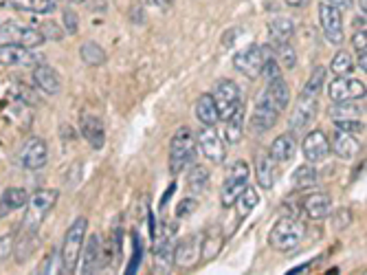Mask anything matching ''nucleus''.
I'll return each instance as SVG.
<instances>
[{
  "label": "nucleus",
  "instance_id": "bb28decb",
  "mask_svg": "<svg viewBox=\"0 0 367 275\" xmlns=\"http://www.w3.org/2000/svg\"><path fill=\"white\" fill-rule=\"evenodd\" d=\"M7 7L31 14H53L58 9V0H5Z\"/></svg>",
  "mask_w": 367,
  "mask_h": 275
},
{
  "label": "nucleus",
  "instance_id": "412c9836",
  "mask_svg": "<svg viewBox=\"0 0 367 275\" xmlns=\"http://www.w3.org/2000/svg\"><path fill=\"white\" fill-rule=\"evenodd\" d=\"M330 152H335L339 159L350 161V159H354L361 152V143H359L357 137L350 135V132L337 130L335 139H332V143H330Z\"/></svg>",
  "mask_w": 367,
  "mask_h": 275
},
{
  "label": "nucleus",
  "instance_id": "3c124183",
  "mask_svg": "<svg viewBox=\"0 0 367 275\" xmlns=\"http://www.w3.org/2000/svg\"><path fill=\"white\" fill-rule=\"evenodd\" d=\"M310 3V0H286L288 7H306Z\"/></svg>",
  "mask_w": 367,
  "mask_h": 275
},
{
  "label": "nucleus",
  "instance_id": "9d476101",
  "mask_svg": "<svg viewBox=\"0 0 367 275\" xmlns=\"http://www.w3.org/2000/svg\"><path fill=\"white\" fill-rule=\"evenodd\" d=\"M319 22L321 29H324V36L328 38L330 44H343L346 36H343V16L341 9H337L335 5L330 3H321L319 5Z\"/></svg>",
  "mask_w": 367,
  "mask_h": 275
},
{
  "label": "nucleus",
  "instance_id": "4be33fe9",
  "mask_svg": "<svg viewBox=\"0 0 367 275\" xmlns=\"http://www.w3.org/2000/svg\"><path fill=\"white\" fill-rule=\"evenodd\" d=\"M297 152V141H295V132H284V135L277 137L273 143H271V159L275 163H286L295 157Z\"/></svg>",
  "mask_w": 367,
  "mask_h": 275
},
{
  "label": "nucleus",
  "instance_id": "f3484780",
  "mask_svg": "<svg viewBox=\"0 0 367 275\" xmlns=\"http://www.w3.org/2000/svg\"><path fill=\"white\" fill-rule=\"evenodd\" d=\"M277 119H280V110L273 108L260 95V99L255 102L253 117H251V132H253V135H264V132H269L277 124Z\"/></svg>",
  "mask_w": 367,
  "mask_h": 275
},
{
  "label": "nucleus",
  "instance_id": "20e7f679",
  "mask_svg": "<svg viewBox=\"0 0 367 275\" xmlns=\"http://www.w3.org/2000/svg\"><path fill=\"white\" fill-rule=\"evenodd\" d=\"M194 154H196V137L187 126H183L176 130V135L172 137L170 143V172L181 174L194 161Z\"/></svg>",
  "mask_w": 367,
  "mask_h": 275
},
{
  "label": "nucleus",
  "instance_id": "ddd939ff",
  "mask_svg": "<svg viewBox=\"0 0 367 275\" xmlns=\"http://www.w3.org/2000/svg\"><path fill=\"white\" fill-rule=\"evenodd\" d=\"M18 161L25 170H42L49 161V148L47 141H42L40 137H31L25 146L18 152Z\"/></svg>",
  "mask_w": 367,
  "mask_h": 275
},
{
  "label": "nucleus",
  "instance_id": "473e14b6",
  "mask_svg": "<svg viewBox=\"0 0 367 275\" xmlns=\"http://www.w3.org/2000/svg\"><path fill=\"white\" fill-rule=\"evenodd\" d=\"M80 55H82V60L88 64V66H102L106 64V51L99 47L97 42L93 40H86L82 47H80Z\"/></svg>",
  "mask_w": 367,
  "mask_h": 275
},
{
  "label": "nucleus",
  "instance_id": "9b49d317",
  "mask_svg": "<svg viewBox=\"0 0 367 275\" xmlns=\"http://www.w3.org/2000/svg\"><path fill=\"white\" fill-rule=\"evenodd\" d=\"M203 262V234H194L174 247V264L183 269H194Z\"/></svg>",
  "mask_w": 367,
  "mask_h": 275
},
{
  "label": "nucleus",
  "instance_id": "09e8293b",
  "mask_svg": "<svg viewBox=\"0 0 367 275\" xmlns=\"http://www.w3.org/2000/svg\"><path fill=\"white\" fill-rule=\"evenodd\" d=\"M146 3H150V5H157V7H161V9H170L174 0H146Z\"/></svg>",
  "mask_w": 367,
  "mask_h": 275
},
{
  "label": "nucleus",
  "instance_id": "8fccbe9b",
  "mask_svg": "<svg viewBox=\"0 0 367 275\" xmlns=\"http://www.w3.org/2000/svg\"><path fill=\"white\" fill-rule=\"evenodd\" d=\"M326 3L335 5L337 9H348V7L352 5V0H326Z\"/></svg>",
  "mask_w": 367,
  "mask_h": 275
},
{
  "label": "nucleus",
  "instance_id": "c85d7f7f",
  "mask_svg": "<svg viewBox=\"0 0 367 275\" xmlns=\"http://www.w3.org/2000/svg\"><path fill=\"white\" fill-rule=\"evenodd\" d=\"M269 33H271V40L273 44H284L291 40V36L295 33V22L291 18H273L269 22Z\"/></svg>",
  "mask_w": 367,
  "mask_h": 275
},
{
  "label": "nucleus",
  "instance_id": "b1692460",
  "mask_svg": "<svg viewBox=\"0 0 367 275\" xmlns=\"http://www.w3.org/2000/svg\"><path fill=\"white\" fill-rule=\"evenodd\" d=\"M80 128H82L84 139L91 143L95 150H102V148H104V141H106V137H104V124H102V121H99L97 117L84 115Z\"/></svg>",
  "mask_w": 367,
  "mask_h": 275
},
{
  "label": "nucleus",
  "instance_id": "f03ea898",
  "mask_svg": "<svg viewBox=\"0 0 367 275\" xmlns=\"http://www.w3.org/2000/svg\"><path fill=\"white\" fill-rule=\"evenodd\" d=\"M86 229H88V220L84 216L75 218V223L66 229L62 251H60L62 273H75L77 267H80V256H82V247H84V240H86Z\"/></svg>",
  "mask_w": 367,
  "mask_h": 275
},
{
  "label": "nucleus",
  "instance_id": "f8f14e48",
  "mask_svg": "<svg viewBox=\"0 0 367 275\" xmlns=\"http://www.w3.org/2000/svg\"><path fill=\"white\" fill-rule=\"evenodd\" d=\"M328 97L332 102H354V99L365 97V84L346 75H337L328 84Z\"/></svg>",
  "mask_w": 367,
  "mask_h": 275
},
{
  "label": "nucleus",
  "instance_id": "e433bc0d",
  "mask_svg": "<svg viewBox=\"0 0 367 275\" xmlns=\"http://www.w3.org/2000/svg\"><path fill=\"white\" fill-rule=\"evenodd\" d=\"M222 247V238L216 234V231H209V234H203V260L209 262L216 258V253Z\"/></svg>",
  "mask_w": 367,
  "mask_h": 275
},
{
  "label": "nucleus",
  "instance_id": "a211bd4d",
  "mask_svg": "<svg viewBox=\"0 0 367 275\" xmlns=\"http://www.w3.org/2000/svg\"><path fill=\"white\" fill-rule=\"evenodd\" d=\"M304 157L308 163H321L330 154V141L324 130H313L304 137L302 143Z\"/></svg>",
  "mask_w": 367,
  "mask_h": 275
},
{
  "label": "nucleus",
  "instance_id": "5701e85b",
  "mask_svg": "<svg viewBox=\"0 0 367 275\" xmlns=\"http://www.w3.org/2000/svg\"><path fill=\"white\" fill-rule=\"evenodd\" d=\"M255 176H258V185L262 190H271L275 183V161L271 159L269 152L255 154Z\"/></svg>",
  "mask_w": 367,
  "mask_h": 275
},
{
  "label": "nucleus",
  "instance_id": "a878e982",
  "mask_svg": "<svg viewBox=\"0 0 367 275\" xmlns=\"http://www.w3.org/2000/svg\"><path fill=\"white\" fill-rule=\"evenodd\" d=\"M29 201V194L22 190V187H9L0 196V218H5V214L16 212V209L25 207Z\"/></svg>",
  "mask_w": 367,
  "mask_h": 275
},
{
  "label": "nucleus",
  "instance_id": "1a4fd4ad",
  "mask_svg": "<svg viewBox=\"0 0 367 275\" xmlns=\"http://www.w3.org/2000/svg\"><path fill=\"white\" fill-rule=\"evenodd\" d=\"M196 146L203 152V157L211 163H225L227 159V146L222 137L218 135V130L214 126H203L196 135Z\"/></svg>",
  "mask_w": 367,
  "mask_h": 275
},
{
  "label": "nucleus",
  "instance_id": "4c0bfd02",
  "mask_svg": "<svg viewBox=\"0 0 367 275\" xmlns=\"http://www.w3.org/2000/svg\"><path fill=\"white\" fill-rule=\"evenodd\" d=\"M209 183V172L203 168V165H196V168L189 172V190H192L194 194H200L207 187Z\"/></svg>",
  "mask_w": 367,
  "mask_h": 275
},
{
  "label": "nucleus",
  "instance_id": "393cba45",
  "mask_svg": "<svg viewBox=\"0 0 367 275\" xmlns=\"http://www.w3.org/2000/svg\"><path fill=\"white\" fill-rule=\"evenodd\" d=\"M174 240L172 234L163 236L157 242V251H154V258H157V273H170L174 267Z\"/></svg>",
  "mask_w": 367,
  "mask_h": 275
},
{
  "label": "nucleus",
  "instance_id": "7c9ffc66",
  "mask_svg": "<svg viewBox=\"0 0 367 275\" xmlns=\"http://www.w3.org/2000/svg\"><path fill=\"white\" fill-rule=\"evenodd\" d=\"M260 203V196H258V190L255 187H244V192L238 196V201H236V205H238V225H242L244 223V218H247L251 212H253V207Z\"/></svg>",
  "mask_w": 367,
  "mask_h": 275
},
{
  "label": "nucleus",
  "instance_id": "2f4dec72",
  "mask_svg": "<svg viewBox=\"0 0 367 275\" xmlns=\"http://www.w3.org/2000/svg\"><path fill=\"white\" fill-rule=\"evenodd\" d=\"M227 121V128H225V137L229 143H238L242 139V126H244V104H240L236 110H233V115Z\"/></svg>",
  "mask_w": 367,
  "mask_h": 275
},
{
  "label": "nucleus",
  "instance_id": "49530a36",
  "mask_svg": "<svg viewBox=\"0 0 367 275\" xmlns=\"http://www.w3.org/2000/svg\"><path fill=\"white\" fill-rule=\"evenodd\" d=\"M352 44H354V49H357V51H365V49H367V31L363 29V31L354 33Z\"/></svg>",
  "mask_w": 367,
  "mask_h": 275
},
{
  "label": "nucleus",
  "instance_id": "603ef678",
  "mask_svg": "<svg viewBox=\"0 0 367 275\" xmlns=\"http://www.w3.org/2000/svg\"><path fill=\"white\" fill-rule=\"evenodd\" d=\"M367 0H359V7H361V11H363V18H365V11H367Z\"/></svg>",
  "mask_w": 367,
  "mask_h": 275
},
{
  "label": "nucleus",
  "instance_id": "864d4df0",
  "mask_svg": "<svg viewBox=\"0 0 367 275\" xmlns=\"http://www.w3.org/2000/svg\"><path fill=\"white\" fill-rule=\"evenodd\" d=\"M64 3H71V5H75V3H84V0H64Z\"/></svg>",
  "mask_w": 367,
  "mask_h": 275
},
{
  "label": "nucleus",
  "instance_id": "ea45409f",
  "mask_svg": "<svg viewBox=\"0 0 367 275\" xmlns=\"http://www.w3.org/2000/svg\"><path fill=\"white\" fill-rule=\"evenodd\" d=\"M38 273H62V260H60V253H49V258L40 264Z\"/></svg>",
  "mask_w": 367,
  "mask_h": 275
},
{
  "label": "nucleus",
  "instance_id": "79ce46f5",
  "mask_svg": "<svg viewBox=\"0 0 367 275\" xmlns=\"http://www.w3.org/2000/svg\"><path fill=\"white\" fill-rule=\"evenodd\" d=\"M196 207H198L196 196H187V198H183V201L179 203V207H176V216H179V218L192 216Z\"/></svg>",
  "mask_w": 367,
  "mask_h": 275
},
{
  "label": "nucleus",
  "instance_id": "f704fd0d",
  "mask_svg": "<svg viewBox=\"0 0 367 275\" xmlns=\"http://www.w3.org/2000/svg\"><path fill=\"white\" fill-rule=\"evenodd\" d=\"M352 69H354V58L348 51H339L335 58H332L330 71L335 75H350Z\"/></svg>",
  "mask_w": 367,
  "mask_h": 275
},
{
  "label": "nucleus",
  "instance_id": "4468645a",
  "mask_svg": "<svg viewBox=\"0 0 367 275\" xmlns=\"http://www.w3.org/2000/svg\"><path fill=\"white\" fill-rule=\"evenodd\" d=\"M317 108H319V95H310V93L302 91V95H299L297 104L293 108V115H291V130L302 132L304 128H308L310 121H313L317 115Z\"/></svg>",
  "mask_w": 367,
  "mask_h": 275
},
{
  "label": "nucleus",
  "instance_id": "de8ad7c7",
  "mask_svg": "<svg viewBox=\"0 0 367 275\" xmlns=\"http://www.w3.org/2000/svg\"><path fill=\"white\" fill-rule=\"evenodd\" d=\"M359 55H357V64H359V69L365 73L367 71V49L365 51H357Z\"/></svg>",
  "mask_w": 367,
  "mask_h": 275
},
{
  "label": "nucleus",
  "instance_id": "aec40b11",
  "mask_svg": "<svg viewBox=\"0 0 367 275\" xmlns=\"http://www.w3.org/2000/svg\"><path fill=\"white\" fill-rule=\"evenodd\" d=\"M302 209H304V214H306L310 220H324V218L330 216L332 201H330L328 194L317 192V194H310V196L304 198Z\"/></svg>",
  "mask_w": 367,
  "mask_h": 275
},
{
  "label": "nucleus",
  "instance_id": "37998d69",
  "mask_svg": "<svg viewBox=\"0 0 367 275\" xmlns=\"http://www.w3.org/2000/svg\"><path fill=\"white\" fill-rule=\"evenodd\" d=\"M335 126H337V130L350 132V135H354V132H363V128H365L359 119H339V121H335Z\"/></svg>",
  "mask_w": 367,
  "mask_h": 275
},
{
  "label": "nucleus",
  "instance_id": "72a5a7b5",
  "mask_svg": "<svg viewBox=\"0 0 367 275\" xmlns=\"http://www.w3.org/2000/svg\"><path fill=\"white\" fill-rule=\"evenodd\" d=\"M361 113H363L361 106L354 104V102H335L328 108V117L335 119V121H339V119H357Z\"/></svg>",
  "mask_w": 367,
  "mask_h": 275
},
{
  "label": "nucleus",
  "instance_id": "6ab92c4d",
  "mask_svg": "<svg viewBox=\"0 0 367 275\" xmlns=\"http://www.w3.org/2000/svg\"><path fill=\"white\" fill-rule=\"evenodd\" d=\"M33 82H36V86L47 95H58L60 88H62L58 71L51 69V66L44 64V62L38 64V66H33Z\"/></svg>",
  "mask_w": 367,
  "mask_h": 275
},
{
  "label": "nucleus",
  "instance_id": "39448f33",
  "mask_svg": "<svg viewBox=\"0 0 367 275\" xmlns=\"http://www.w3.org/2000/svg\"><path fill=\"white\" fill-rule=\"evenodd\" d=\"M249 185V165L247 161H236L229 168L227 172V179L225 185H222V192H220V205L229 209L236 205L238 196L244 192V187Z\"/></svg>",
  "mask_w": 367,
  "mask_h": 275
},
{
  "label": "nucleus",
  "instance_id": "7ed1b4c3",
  "mask_svg": "<svg viewBox=\"0 0 367 275\" xmlns=\"http://www.w3.org/2000/svg\"><path fill=\"white\" fill-rule=\"evenodd\" d=\"M304 234H306V227L299 223L297 218L284 216L273 225L271 234H269V245L275 251H282V253L293 251L299 242H302Z\"/></svg>",
  "mask_w": 367,
  "mask_h": 275
},
{
  "label": "nucleus",
  "instance_id": "58836bf2",
  "mask_svg": "<svg viewBox=\"0 0 367 275\" xmlns=\"http://www.w3.org/2000/svg\"><path fill=\"white\" fill-rule=\"evenodd\" d=\"M324 84H326V69H324V66H317L315 73L310 75V80L304 86V93L321 95V91H324Z\"/></svg>",
  "mask_w": 367,
  "mask_h": 275
},
{
  "label": "nucleus",
  "instance_id": "c03bdc74",
  "mask_svg": "<svg viewBox=\"0 0 367 275\" xmlns=\"http://www.w3.org/2000/svg\"><path fill=\"white\" fill-rule=\"evenodd\" d=\"M62 25H64V31L66 33H77V14L71 9H64V14H62Z\"/></svg>",
  "mask_w": 367,
  "mask_h": 275
},
{
  "label": "nucleus",
  "instance_id": "0eeeda50",
  "mask_svg": "<svg viewBox=\"0 0 367 275\" xmlns=\"http://www.w3.org/2000/svg\"><path fill=\"white\" fill-rule=\"evenodd\" d=\"M269 58H273V51L269 47H258V44H251V47L236 53V58H233V66H236L242 75H247L249 80H255V77H260L262 66Z\"/></svg>",
  "mask_w": 367,
  "mask_h": 275
},
{
  "label": "nucleus",
  "instance_id": "c9c22d12",
  "mask_svg": "<svg viewBox=\"0 0 367 275\" xmlns=\"http://www.w3.org/2000/svg\"><path fill=\"white\" fill-rule=\"evenodd\" d=\"M275 58H277V64H282L284 69H295V64H297V53L288 42L275 44Z\"/></svg>",
  "mask_w": 367,
  "mask_h": 275
},
{
  "label": "nucleus",
  "instance_id": "cd10ccee",
  "mask_svg": "<svg viewBox=\"0 0 367 275\" xmlns=\"http://www.w3.org/2000/svg\"><path fill=\"white\" fill-rule=\"evenodd\" d=\"M196 117L203 126H216L218 124V108L211 95H200L196 102Z\"/></svg>",
  "mask_w": 367,
  "mask_h": 275
},
{
  "label": "nucleus",
  "instance_id": "f257e3e1",
  "mask_svg": "<svg viewBox=\"0 0 367 275\" xmlns=\"http://www.w3.org/2000/svg\"><path fill=\"white\" fill-rule=\"evenodd\" d=\"M58 190H38L29 196L27 201V212L25 218H22V225H20V234H38L44 218L51 214V209L58 203Z\"/></svg>",
  "mask_w": 367,
  "mask_h": 275
},
{
  "label": "nucleus",
  "instance_id": "423d86ee",
  "mask_svg": "<svg viewBox=\"0 0 367 275\" xmlns=\"http://www.w3.org/2000/svg\"><path fill=\"white\" fill-rule=\"evenodd\" d=\"M47 40L44 33L33 27H22L18 22H3L0 25V44H18L25 49H38Z\"/></svg>",
  "mask_w": 367,
  "mask_h": 275
},
{
  "label": "nucleus",
  "instance_id": "dca6fc26",
  "mask_svg": "<svg viewBox=\"0 0 367 275\" xmlns=\"http://www.w3.org/2000/svg\"><path fill=\"white\" fill-rule=\"evenodd\" d=\"M42 58L44 55H36L31 53V49H25V47H18V44H0V64L3 66H38L42 64Z\"/></svg>",
  "mask_w": 367,
  "mask_h": 275
},
{
  "label": "nucleus",
  "instance_id": "c756f323",
  "mask_svg": "<svg viewBox=\"0 0 367 275\" xmlns=\"http://www.w3.org/2000/svg\"><path fill=\"white\" fill-rule=\"evenodd\" d=\"M293 190H310V187H315L319 181V174L313 168V163H306V165H299V168L293 172Z\"/></svg>",
  "mask_w": 367,
  "mask_h": 275
},
{
  "label": "nucleus",
  "instance_id": "a18cd8bd",
  "mask_svg": "<svg viewBox=\"0 0 367 275\" xmlns=\"http://www.w3.org/2000/svg\"><path fill=\"white\" fill-rule=\"evenodd\" d=\"M11 251H14V238H11L9 234L0 236V260H5Z\"/></svg>",
  "mask_w": 367,
  "mask_h": 275
},
{
  "label": "nucleus",
  "instance_id": "6e6552de",
  "mask_svg": "<svg viewBox=\"0 0 367 275\" xmlns=\"http://www.w3.org/2000/svg\"><path fill=\"white\" fill-rule=\"evenodd\" d=\"M218 108V117L225 121L233 115V110H236L242 104V93H240V86L233 82V80H222L216 84L214 93H211Z\"/></svg>",
  "mask_w": 367,
  "mask_h": 275
},
{
  "label": "nucleus",
  "instance_id": "a19ab883",
  "mask_svg": "<svg viewBox=\"0 0 367 275\" xmlns=\"http://www.w3.org/2000/svg\"><path fill=\"white\" fill-rule=\"evenodd\" d=\"M262 77H266V82H275V80H282V71H280V64L275 62V58H269L262 66Z\"/></svg>",
  "mask_w": 367,
  "mask_h": 275
},
{
  "label": "nucleus",
  "instance_id": "2eb2a0df",
  "mask_svg": "<svg viewBox=\"0 0 367 275\" xmlns=\"http://www.w3.org/2000/svg\"><path fill=\"white\" fill-rule=\"evenodd\" d=\"M82 273H97V271H102V267L108 262L106 258V249H104V242L102 238H99V234H93L91 238H88V242H84V247H82Z\"/></svg>",
  "mask_w": 367,
  "mask_h": 275
}]
</instances>
